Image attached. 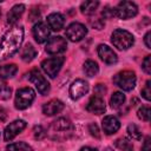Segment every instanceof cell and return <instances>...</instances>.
<instances>
[{"instance_id": "obj_1", "label": "cell", "mask_w": 151, "mask_h": 151, "mask_svg": "<svg viewBox=\"0 0 151 151\" xmlns=\"http://www.w3.org/2000/svg\"><path fill=\"white\" fill-rule=\"evenodd\" d=\"M24 40V28L22 26L11 27L2 37L0 41V61H4L13 57L21 46Z\"/></svg>"}, {"instance_id": "obj_2", "label": "cell", "mask_w": 151, "mask_h": 151, "mask_svg": "<svg viewBox=\"0 0 151 151\" xmlns=\"http://www.w3.org/2000/svg\"><path fill=\"white\" fill-rule=\"evenodd\" d=\"M74 130L73 124L67 118H58L57 120L52 122V124L48 127V131H46L52 139L57 140H64L67 139ZM46 133V134H47Z\"/></svg>"}, {"instance_id": "obj_3", "label": "cell", "mask_w": 151, "mask_h": 151, "mask_svg": "<svg viewBox=\"0 0 151 151\" xmlns=\"http://www.w3.org/2000/svg\"><path fill=\"white\" fill-rule=\"evenodd\" d=\"M136 73L130 70L120 71L113 76V83L124 91H131L136 86Z\"/></svg>"}, {"instance_id": "obj_4", "label": "cell", "mask_w": 151, "mask_h": 151, "mask_svg": "<svg viewBox=\"0 0 151 151\" xmlns=\"http://www.w3.org/2000/svg\"><path fill=\"white\" fill-rule=\"evenodd\" d=\"M111 41L114 45V47H117L118 50H127V48H130L133 45L134 38H133V35L129 31L116 29L112 33Z\"/></svg>"}, {"instance_id": "obj_5", "label": "cell", "mask_w": 151, "mask_h": 151, "mask_svg": "<svg viewBox=\"0 0 151 151\" xmlns=\"http://www.w3.org/2000/svg\"><path fill=\"white\" fill-rule=\"evenodd\" d=\"M35 98V92L31 88V87H22V88H19L17 91V94H15V100H14V104H15V107L18 110H25L27 109L28 106H31V104L33 103Z\"/></svg>"}, {"instance_id": "obj_6", "label": "cell", "mask_w": 151, "mask_h": 151, "mask_svg": "<svg viewBox=\"0 0 151 151\" xmlns=\"http://www.w3.org/2000/svg\"><path fill=\"white\" fill-rule=\"evenodd\" d=\"M65 61V58L63 55L59 57H52L48 59L42 60L41 63V68L44 70V72L51 77V78H55V76L58 74V72L60 71L63 64Z\"/></svg>"}, {"instance_id": "obj_7", "label": "cell", "mask_w": 151, "mask_h": 151, "mask_svg": "<svg viewBox=\"0 0 151 151\" xmlns=\"http://www.w3.org/2000/svg\"><path fill=\"white\" fill-rule=\"evenodd\" d=\"M28 80L33 85H35V87H37V90L39 91L40 94L46 96L50 92V84L45 79V77L39 72V70L34 68V70L29 71L28 72Z\"/></svg>"}, {"instance_id": "obj_8", "label": "cell", "mask_w": 151, "mask_h": 151, "mask_svg": "<svg viewBox=\"0 0 151 151\" xmlns=\"http://www.w3.org/2000/svg\"><path fill=\"white\" fill-rule=\"evenodd\" d=\"M114 12L116 17H118L119 19H130L137 15L138 7L132 1H122L114 8Z\"/></svg>"}, {"instance_id": "obj_9", "label": "cell", "mask_w": 151, "mask_h": 151, "mask_svg": "<svg viewBox=\"0 0 151 151\" xmlns=\"http://www.w3.org/2000/svg\"><path fill=\"white\" fill-rule=\"evenodd\" d=\"M87 34V28L80 22H72L66 28V37L71 41H80Z\"/></svg>"}, {"instance_id": "obj_10", "label": "cell", "mask_w": 151, "mask_h": 151, "mask_svg": "<svg viewBox=\"0 0 151 151\" xmlns=\"http://www.w3.org/2000/svg\"><path fill=\"white\" fill-rule=\"evenodd\" d=\"M67 47V42L63 37H52L51 39H48L45 51L48 54H59L61 52H64Z\"/></svg>"}, {"instance_id": "obj_11", "label": "cell", "mask_w": 151, "mask_h": 151, "mask_svg": "<svg viewBox=\"0 0 151 151\" xmlns=\"http://www.w3.org/2000/svg\"><path fill=\"white\" fill-rule=\"evenodd\" d=\"M25 127H26V122L22 120V119H17V120L9 123V124L6 126L5 131H4V138H5V140H6V142L12 140V139H13L15 136H18Z\"/></svg>"}, {"instance_id": "obj_12", "label": "cell", "mask_w": 151, "mask_h": 151, "mask_svg": "<svg viewBox=\"0 0 151 151\" xmlns=\"http://www.w3.org/2000/svg\"><path fill=\"white\" fill-rule=\"evenodd\" d=\"M88 91V84L83 80V79H77L72 83V85L70 86V96L72 99L77 100L79 98H81L83 96H85Z\"/></svg>"}, {"instance_id": "obj_13", "label": "cell", "mask_w": 151, "mask_h": 151, "mask_svg": "<svg viewBox=\"0 0 151 151\" xmlns=\"http://www.w3.org/2000/svg\"><path fill=\"white\" fill-rule=\"evenodd\" d=\"M105 109H106V106H105V101H104L103 97L97 96V94L92 96L90 98L87 105H86V110L88 112H91V113H94V114H101V113H104L105 112Z\"/></svg>"}, {"instance_id": "obj_14", "label": "cell", "mask_w": 151, "mask_h": 151, "mask_svg": "<svg viewBox=\"0 0 151 151\" xmlns=\"http://www.w3.org/2000/svg\"><path fill=\"white\" fill-rule=\"evenodd\" d=\"M33 37L37 42H45L50 37V27L45 22H38L33 26Z\"/></svg>"}, {"instance_id": "obj_15", "label": "cell", "mask_w": 151, "mask_h": 151, "mask_svg": "<svg viewBox=\"0 0 151 151\" xmlns=\"http://www.w3.org/2000/svg\"><path fill=\"white\" fill-rule=\"evenodd\" d=\"M98 55L100 57V59L104 63H106L109 65L116 64L118 60V57L113 52V50L111 47H109L107 45H103V44L98 46Z\"/></svg>"}, {"instance_id": "obj_16", "label": "cell", "mask_w": 151, "mask_h": 151, "mask_svg": "<svg viewBox=\"0 0 151 151\" xmlns=\"http://www.w3.org/2000/svg\"><path fill=\"white\" fill-rule=\"evenodd\" d=\"M101 125H103V130H104V132L106 134H113L120 127V123H119V120L114 116H106V117H104V119L101 122Z\"/></svg>"}, {"instance_id": "obj_17", "label": "cell", "mask_w": 151, "mask_h": 151, "mask_svg": "<svg viewBox=\"0 0 151 151\" xmlns=\"http://www.w3.org/2000/svg\"><path fill=\"white\" fill-rule=\"evenodd\" d=\"M64 109V103L59 99H52L42 105V112L46 116H54L59 112H61Z\"/></svg>"}, {"instance_id": "obj_18", "label": "cell", "mask_w": 151, "mask_h": 151, "mask_svg": "<svg viewBox=\"0 0 151 151\" xmlns=\"http://www.w3.org/2000/svg\"><path fill=\"white\" fill-rule=\"evenodd\" d=\"M48 27L53 31H60L65 25V18L60 13H51L47 17Z\"/></svg>"}, {"instance_id": "obj_19", "label": "cell", "mask_w": 151, "mask_h": 151, "mask_svg": "<svg viewBox=\"0 0 151 151\" xmlns=\"http://www.w3.org/2000/svg\"><path fill=\"white\" fill-rule=\"evenodd\" d=\"M24 12H25V6L22 4L14 5L11 8V11L8 12V14H7V22L11 24V25H14L21 18V15L24 14Z\"/></svg>"}, {"instance_id": "obj_20", "label": "cell", "mask_w": 151, "mask_h": 151, "mask_svg": "<svg viewBox=\"0 0 151 151\" xmlns=\"http://www.w3.org/2000/svg\"><path fill=\"white\" fill-rule=\"evenodd\" d=\"M37 57V50L33 47L32 44H27L25 45V47L21 51V59L26 63L32 61L34 58Z\"/></svg>"}, {"instance_id": "obj_21", "label": "cell", "mask_w": 151, "mask_h": 151, "mask_svg": "<svg viewBox=\"0 0 151 151\" xmlns=\"http://www.w3.org/2000/svg\"><path fill=\"white\" fill-rule=\"evenodd\" d=\"M18 71V67L15 64H9V65H4L0 66V79H8L12 78Z\"/></svg>"}, {"instance_id": "obj_22", "label": "cell", "mask_w": 151, "mask_h": 151, "mask_svg": "<svg viewBox=\"0 0 151 151\" xmlns=\"http://www.w3.org/2000/svg\"><path fill=\"white\" fill-rule=\"evenodd\" d=\"M83 70L85 72V74L87 77H94L98 71H99V67H98V64L93 60H86L84 63V66H83Z\"/></svg>"}, {"instance_id": "obj_23", "label": "cell", "mask_w": 151, "mask_h": 151, "mask_svg": "<svg viewBox=\"0 0 151 151\" xmlns=\"http://www.w3.org/2000/svg\"><path fill=\"white\" fill-rule=\"evenodd\" d=\"M98 6H99L98 1H84L80 5V12L85 15H90V14H93L96 12Z\"/></svg>"}, {"instance_id": "obj_24", "label": "cell", "mask_w": 151, "mask_h": 151, "mask_svg": "<svg viewBox=\"0 0 151 151\" xmlns=\"http://www.w3.org/2000/svg\"><path fill=\"white\" fill-rule=\"evenodd\" d=\"M114 146L118 149V150H122V151H133V145L132 143L127 139V138H118L116 142H114Z\"/></svg>"}, {"instance_id": "obj_25", "label": "cell", "mask_w": 151, "mask_h": 151, "mask_svg": "<svg viewBox=\"0 0 151 151\" xmlns=\"http://www.w3.org/2000/svg\"><path fill=\"white\" fill-rule=\"evenodd\" d=\"M7 151H33V149L25 142H18V143H13L6 146Z\"/></svg>"}, {"instance_id": "obj_26", "label": "cell", "mask_w": 151, "mask_h": 151, "mask_svg": "<svg viewBox=\"0 0 151 151\" xmlns=\"http://www.w3.org/2000/svg\"><path fill=\"white\" fill-rule=\"evenodd\" d=\"M125 101V96L122 93V92H114L112 96H111V99H110V104L112 107L114 109H118L120 107Z\"/></svg>"}, {"instance_id": "obj_27", "label": "cell", "mask_w": 151, "mask_h": 151, "mask_svg": "<svg viewBox=\"0 0 151 151\" xmlns=\"http://www.w3.org/2000/svg\"><path fill=\"white\" fill-rule=\"evenodd\" d=\"M127 133H129V136H130L132 139H136V140L142 139V136H143L140 129H139L136 124H130V125L127 126Z\"/></svg>"}, {"instance_id": "obj_28", "label": "cell", "mask_w": 151, "mask_h": 151, "mask_svg": "<svg viewBox=\"0 0 151 151\" xmlns=\"http://www.w3.org/2000/svg\"><path fill=\"white\" fill-rule=\"evenodd\" d=\"M12 94V88L6 84L0 81V98L1 99H8Z\"/></svg>"}, {"instance_id": "obj_29", "label": "cell", "mask_w": 151, "mask_h": 151, "mask_svg": "<svg viewBox=\"0 0 151 151\" xmlns=\"http://www.w3.org/2000/svg\"><path fill=\"white\" fill-rule=\"evenodd\" d=\"M137 116H138L139 119H142V120H144V122H149V119H150V107L146 106V105H145V106H142V107L138 110Z\"/></svg>"}, {"instance_id": "obj_30", "label": "cell", "mask_w": 151, "mask_h": 151, "mask_svg": "<svg viewBox=\"0 0 151 151\" xmlns=\"http://www.w3.org/2000/svg\"><path fill=\"white\" fill-rule=\"evenodd\" d=\"M33 134H34V137H35L37 139H42V138L46 136V130H45L41 125H37V126H34V129H33Z\"/></svg>"}, {"instance_id": "obj_31", "label": "cell", "mask_w": 151, "mask_h": 151, "mask_svg": "<svg viewBox=\"0 0 151 151\" xmlns=\"http://www.w3.org/2000/svg\"><path fill=\"white\" fill-rule=\"evenodd\" d=\"M101 15L104 17V19H111V18H113L114 15H116V12H114V8H112V7H109V6H106L104 9H103V12H101Z\"/></svg>"}, {"instance_id": "obj_32", "label": "cell", "mask_w": 151, "mask_h": 151, "mask_svg": "<svg viewBox=\"0 0 151 151\" xmlns=\"http://www.w3.org/2000/svg\"><path fill=\"white\" fill-rule=\"evenodd\" d=\"M142 67H143V70H144L147 74L151 73V55H146V58L143 60Z\"/></svg>"}, {"instance_id": "obj_33", "label": "cell", "mask_w": 151, "mask_h": 151, "mask_svg": "<svg viewBox=\"0 0 151 151\" xmlns=\"http://www.w3.org/2000/svg\"><path fill=\"white\" fill-rule=\"evenodd\" d=\"M150 84H151V81L147 80V81L145 83L144 88H142V96H143L144 99H146L147 101L150 100V94H151V92H150Z\"/></svg>"}, {"instance_id": "obj_34", "label": "cell", "mask_w": 151, "mask_h": 151, "mask_svg": "<svg viewBox=\"0 0 151 151\" xmlns=\"http://www.w3.org/2000/svg\"><path fill=\"white\" fill-rule=\"evenodd\" d=\"M88 131H90V133H91L93 137H96V138H99V137H100L99 129H98L97 124H94V123L90 124V125H88Z\"/></svg>"}, {"instance_id": "obj_35", "label": "cell", "mask_w": 151, "mask_h": 151, "mask_svg": "<svg viewBox=\"0 0 151 151\" xmlns=\"http://www.w3.org/2000/svg\"><path fill=\"white\" fill-rule=\"evenodd\" d=\"M105 92H106V87H105L103 84H99V85L96 87V94H97V96H100V97H101Z\"/></svg>"}, {"instance_id": "obj_36", "label": "cell", "mask_w": 151, "mask_h": 151, "mask_svg": "<svg viewBox=\"0 0 151 151\" xmlns=\"http://www.w3.org/2000/svg\"><path fill=\"white\" fill-rule=\"evenodd\" d=\"M150 137H146L144 140V144L142 146V151H151V145H150Z\"/></svg>"}, {"instance_id": "obj_37", "label": "cell", "mask_w": 151, "mask_h": 151, "mask_svg": "<svg viewBox=\"0 0 151 151\" xmlns=\"http://www.w3.org/2000/svg\"><path fill=\"white\" fill-rule=\"evenodd\" d=\"M91 25H92L93 27H96L97 29H101V28H103V26H104V22H103L101 20L97 19L94 22H92V21H91Z\"/></svg>"}, {"instance_id": "obj_38", "label": "cell", "mask_w": 151, "mask_h": 151, "mask_svg": "<svg viewBox=\"0 0 151 151\" xmlns=\"http://www.w3.org/2000/svg\"><path fill=\"white\" fill-rule=\"evenodd\" d=\"M150 37H151V32H150V31H147V32H146V34H145V37H144V41H145V45H146V47H147V48H151Z\"/></svg>"}, {"instance_id": "obj_39", "label": "cell", "mask_w": 151, "mask_h": 151, "mask_svg": "<svg viewBox=\"0 0 151 151\" xmlns=\"http://www.w3.org/2000/svg\"><path fill=\"white\" fill-rule=\"evenodd\" d=\"M6 117H7V114H6L5 110L0 107V122H5L6 120Z\"/></svg>"}, {"instance_id": "obj_40", "label": "cell", "mask_w": 151, "mask_h": 151, "mask_svg": "<svg viewBox=\"0 0 151 151\" xmlns=\"http://www.w3.org/2000/svg\"><path fill=\"white\" fill-rule=\"evenodd\" d=\"M80 151H98L97 149H92V147H88V146H85V147H81Z\"/></svg>"}, {"instance_id": "obj_41", "label": "cell", "mask_w": 151, "mask_h": 151, "mask_svg": "<svg viewBox=\"0 0 151 151\" xmlns=\"http://www.w3.org/2000/svg\"><path fill=\"white\" fill-rule=\"evenodd\" d=\"M104 151H112V150H111V149H109V147H107V149H105V150H104Z\"/></svg>"}]
</instances>
